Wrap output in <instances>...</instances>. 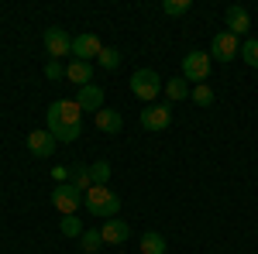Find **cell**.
Returning a JSON list of instances; mask_svg holds the SVG:
<instances>
[{
    "label": "cell",
    "mask_w": 258,
    "mask_h": 254,
    "mask_svg": "<svg viewBox=\"0 0 258 254\" xmlns=\"http://www.w3.org/2000/svg\"><path fill=\"white\" fill-rule=\"evenodd\" d=\"M189 100H193V103H197V107H214V90H210V86H207V82H200V86H193V90H189Z\"/></svg>",
    "instance_id": "18"
},
{
    "label": "cell",
    "mask_w": 258,
    "mask_h": 254,
    "mask_svg": "<svg viewBox=\"0 0 258 254\" xmlns=\"http://www.w3.org/2000/svg\"><path fill=\"white\" fill-rule=\"evenodd\" d=\"M169 124H172V107H165V103H148L141 110V127L145 131H165Z\"/></svg>",
    "instance_id": "8"
},
{
    "label": "cell",
    "mask_w": 258,
    "mask_h": 254,
    "mask_svg": "<svg viewBox=\"0 0 258 254\" xmlns=\"http://www.w3.org/2000/svg\"><path fill=\"white\" fill-rule=\"evenodd\" d=\"M100 234H103V244H124V240L131 237V227H127L124 220H103Z\"/></svg>",
    "instance_id": "14"
},
{
    "label": "cell",
    "mask_w": 258,
    "mask_h": 254,
    "mask_svg": "<svg viewBox=\"0 0 258 254\" xmlns=\"http://www.w3.org/2000/svg\"><path fill=\"white\" fill-rule=\"evenodd\" d=\"M224 21H227V31L238 38V35H248V28H251V14L241 7V4H231L227 7V14H224Z\"/></svg>",
    "instance_id": "11"
},
{
    "label": "cell",
    "mask_w": 258,
    "mask_h": 254,
    "mask_svg": "<svg viewBox=\"0 0 258 254\" xmlns=\"http://www.w3.org/2000/svg\"><path fill=\"white\" fill-rule=\"evenodd\" d=\"M76 103H80V110H93V114H100L103 110V90L100 86H80V93H76Z\"/></svg>",
    "instance_id": "12"
},
{
    "label": "cell",
    "mask_w": 258,
    "mask_h": 254,
    "mask_svg": "<svg viewBox=\"0 0 258 254\" xmlns=\"http://www.w3.org/2000/svg\"><path fill=\"white\" fill-rule=\"evenodd\" d=\"M66 79L76 82V86H90V79H93V65H90V62H80V59L66 62Z\"/></svg>",
    "instance_id": "15"
},
{
    "label": "cell",
    "mask_w": 258,
    "mask_h": 254,
    "mask_svg": "<svg viewBox=\"0 0 258 254\" xmlns=\"http://www.w3.org/2000/svg\"><path fill=\"white\" fill-rule=\"evenodd\" d=\"M107 45L97 38V35H90V31H83V35H76L73 38V59H80V62H93L100 59V52H103Z\"/></svg>",
    "instance_id": "9"
},
{
    "label": "cell",
    "mask_w": 258,
    "mask_h": 254,
    "mask_svg": "<svg viewBox=\"0 0 258 254\" xmlns=\"http://www.w3.org/2000/svg\"><path fill=\"white\" fill-rule=\"evenodd\" d=\"M93 124H97V131H103V134H120L124 131L120 110H100V114H93Z\"/></svg>",
    "instance_id": "13"
},
{
    "label": "cell",
    "mask_w": 258,
    "mask_h": 254,
    "mask_svg": "<svg viewBox=\"0 0 258 254\" xmlns=\"http://www.w3.org/2000/svg\"><path fill=\"white\" fill-rule=\"evenodd\" d=\"M97 62H100V69H107V72H114V69L120 65V52H117V48H103Z\"/></svg>",
    "instance_id": "22"
},
{
    "label": "cell",
    "mask_w": 258,
    "mask_h": 254,
    "mask_svg": "<svg viewBox=\"0 0 258 254\" xmlns=\"http://www.w3.org/2000/svg\"><path fill=\"white\" fill-rule=\"evenodd\" d=\"M45 120H48V134L55 137V141H76V137L83 134V110H80V103L76 100H55L48 110H45Z\"/></svg>",
    "instance_id": "1"
},
{
    "label": "cell",
    "mask_w": 258,
    "mask_h": 254,
    "mask_svg": "<svg viewBox=\"0 0 258 254\" xmlns=\"http://www.w3.org/2000/svg\"><path fill=\"white\" fill-rule=\"evenodd\" d=\"M189 7H193L189 0H165V4H162V11H165L169 18H182V14H189Z\"/></svg>",
    "instance_id": "23"
},
{
    "label": "cell",
    "mask_w": 258,
    "mask_h": 254,
    "mask_svg": "<svg viewBox=\"0 0 258 254\" xmlns=\"http://www.w3.org/2000/svg\"><path fill=\"white\" fill-rule=\"evenodd\" d=\"M141 254H165V237L148 230V234L141 237Z\"/></svg>",
    "instance_id": "17"
},
{
    "label": "cell",
    "mask_w": 258,
    "mask_h": 254,
    "mask_svg": "<svg viewBox=\"0 0 258 254\" xmlns=\"http://www.w3.org/2000/svg\"><path fill=\"white\" fill-rule=\"evenodd\" d=\"M45 79H66V65L55 59H48L45 62Z\"/></svg>",
    "instance_id": "26"
},
{
    "label": "cell",
    "mask_w": 258,
    "mask_h": 254,
    "mask_svg": "<svg viewBox=\"0 0 258 254\" xmlns=\"http://www.w3.org/2000/svg\"><path fill=\"white\" fill-rule=\"evenodd\" d=\"M69 186H76L83 196L93 189V179H90V165H73L69 168Z\"/></svg>",
    "instance_id": "16"
},
{
    "label": "cell",
    "mask_w": 258,
    "mask_h": 254,
    "mask_svg": "<svg viewBox=\"0 0 258 254\" xmlns=\"http://www.w3.org/2000/svg\"><path fill=\"white\" fill-rule=\"evenodd\" d=\"M100 244H103V234H100V230H83V237H80L83 254H97Z\"/></svg>",
    "instance_id": "19"
},
{
    "label": "cell",
    "mask_w": 258,
    "mask_h": 254,
    "mask_svg": "<svg viewBox=\"0 0 258 254\" xmlns=\"http://www.w3.org/2000/svg\"><path fill=\"white\" fill-rule=\"evenodd\" d=\"M162 90H165V86H162V79H159V72H155V69H138V72L131 76V93H135L145 107L159 97Z\"/></svg>",
    "instance_id": "3"
},
{
    "label": "cell",
    "mask_w": 258,
    "mask_h": 254,
    "mask_svg": "<svg viewBox=\"0 0 258 254\" xmlns=\"http://www.w3.org/2000/svg\"><path fill=\"white\" fill-rule=\"evenodd\" d=\"M83 206L93 216H100V220H114V216L120 213V196L110 193L107 186H93L90 193L83 196Z\"/></svg>",
    "instance_id": "2"
},
{
    "label": "cell",
    "mask_w": 258,
    "mask_h": 254,
    "mask_svg": "<svg viewBox=\"0 0 258 254\" xmlns=\"http://www.w3.org/2000/svg\"><path fill=\"white\" fill-rule=\"evenodd\" d=\"M52 206L59 210L62 216H76V210L83 206V193L76 186H69V182H62L52 189Z\"/></svg>",
    "instance_id": "5"
},
{
    "label": "cell",
    "mask_w": 258,
    "mask_h": 254,
    "mask_svg": "<svg viewBox=\"0 0 258 254\" xmlns=\"http://www.w3.org/2000/svg\"><path fill=\"white\" fill-rule=\"evenodd\" d=\"M241 59L248 62L251 69H258V38H248L244 45H241Z\"/></svg>",
    "instance_id": "25"
},
{
    "label": "cell",
    "mask_w": 258,
    "mask_h": 254,
    "mask_svg": "<svg viewBox=\"0 0 258 254\" xmlns=\"http://www.w3.org/2000/svg\"><path fill=\"white\" fill-rule=\"evenodd\" d=\"M90 179H93V186H107L110 182V161H93L90 165Z\"/></svg>",
    "instance_id": "21"
},
{
    "label": "cell",
    "mask_w": 258,
    "mask_h": 254,
    "mask_svg": "<svg viewBox=\"0 0 258 254\" xmlns=\"http://www.w3.org/2000/svg\"><path fill=\"white\" fill-rule=\"evenodd\" d=\"M210 65H214L210 52H189V55H182V79L200 86V82H207V76H210Z\"/></svg>",
    "instance_id": "4"
},
{
    "label": "cell",
    "mask_w": 258,
    "mask_h": 254,
    "mask_svg": "<svg viewBox=\"0 0 258 254\" xmlns=\"http://www.w3.org/2000/svg\"><path fill=\"white\" fill-rule=\"evenodd\" d=\"M55 144H59V141L48 134V131H31V134H28V151L35 158H52L55 155Z\"/></svg>",
    "instance_id": "10"
},
{
    "label": "cell",
    "mask_w": 258,
    "mask_h": 254,
    "mask_svg": "<svg viewBox=\"0 0 258 254\" xmlns=\"http://www.w3.org/2000/svg\"><path fill=\"white\" fill-rule=\"evenodd\" d=\"M165 93H169V100H186L189 97V82H186V79H169V82H165Z\"/></svg>",
    "instance_id": "20"
},
{
    "label": "cell",
    "mask_w": 258,
    "mask_h": 254,
    "mask_svg": "<svg viewBox=\"0 0 258 254\" xmlns=\"http://www.w3.org/2000/svg\"><path fill=\"white\" fill-rule=\"evenodd\" d=\"M241 55V41L231 35V31H220V35H214V41H210V59L217 62H231Z\"/></svg>",
    "instance_id": "7"
},
{
    "label": "cell",
    "mask_w": 258,
    "mask_h": 254,
    "mask_svg": "<svg viewBox=\"0 0 258 254\" xmlns=\"http://www.w3.org/2000/svg\"><path fill=\"white\" fill-rule=\"evenodd\" d=\"M45 52H48V59H66V55H73V38L66 35V28H45Z\"/></svg>",
    "instance_id": "6"
},
{
    "label": "cell",
    "mask_w": 258,
    "mask_h": 254,
    "mask_svg": "<svg viewBox=\"0 0 258 254\" xmlns=\"http://www.w3.org/2000/svg\"><path fill=\"white\" fill-rule=\"evenodd\" d=\"M59 230H62V237H83V220H76V216H62Z\"/></svg>",
    "instance_id": "24"
}]
</instances>
